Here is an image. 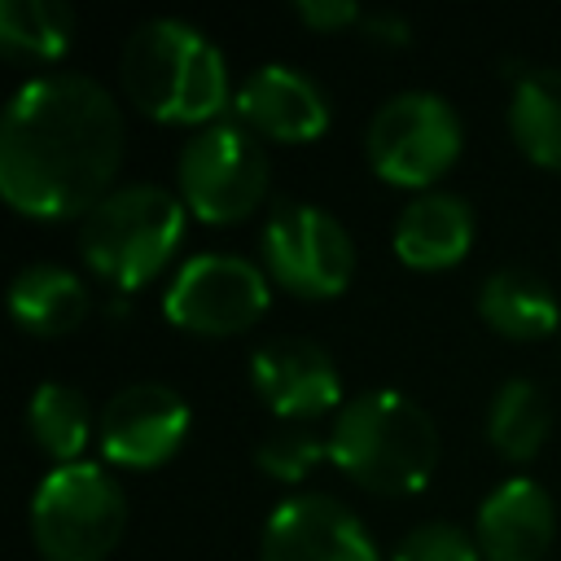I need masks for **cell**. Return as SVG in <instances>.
<instances>
[{"label":"cell","mask_w":561,"mask_h":561,"mask_svg":"<svg viewBox=\"0 0 561 561\" xmlns=\"http://www.w3.org/2000/svg\"><path fill=\"white\" fill-rule=\"evenodd\" d=\"M123 114L92 75L22 83L0 127V193L26 219L88 215L123 162Z\"/></svg>","instance_id":"obj_1"},{"label":"cell","mask_w":561,"mask_h":561,"mask_svg":"<svg viewBox=\"0 0 561 561\" xmlns=\"http://www.w3.org/2000/svg\"><path fill=\"white\" fill-rule=\"evenodd\" d=\"M123 88L158 123L206 127L237 96L219 44L180 18H149L123 44Z\"/></svg>","instance_id":"obj_2"},{"label":"cell","mask_w":561,"mask_h":561,"mask_svg":"<svg viewBox=\"0 0 561 561\" xmlns=\"http://www.w3.org/2000/svg\"><path fill=\"white\" fill-rule=\"evenodd\" d=\"M329 460L373 495H412L438 469V430L412 394L359 390L333 412Z\"/></svg>","instance_id":"obj_3"},{"label":"cell","mask_w":561,"mask_h":561,"mask_svg":"<svg viewBox=\"0 0 561 561\" xmlns=\"http://www.w3.org/2000/svg\"><path fill=\"white\" fill-rule=\"evenodd\" d=\"M184 210L180 193L162 184H123L83 215L79 254L114 289H140L171 263L184 237Z\"/></svg>","instance_id":"obj_4"},{"label":"cell","mask_w":561,"mask_h":561,"mask_svg":"<svg viewBox=\"0 0 561 561\" xmlns=\"http://www.w3.org/2000/svg\"><path fill=\"white\" fill-rule=\"evenodd\" d=\"M123 526L127 495L92 460L48 469L31 495V539L44 561H105Z\"/></svg>","instance_id":"obj_5"},{"label":"cell","mask_w":561,"mask_h":561,"mask_svg":"<svg viewBox=\"0 0 561 561\" xmlns=\"http://www.w3.org/2000/svg\"><path fill=\"white\" fill-rule=\"evenodd\" d=\"M272 162L263 140L232 118H215L180 145L175 188L202 224H241L267 197Z\"/></svg>","instance_id":"obj_6"},{"label":"cell","mask_w":561,"mask_h":561,"mask_svg":"<svg viewBox=\"0 0 561 561\" xmlns=\"http://www.w3.org/2000/svg\"><path fill=\"white\" fill-rule=\"evenodd\" d=\"M460 145H465L460 114L451 110L447 96L425 88H408L381 101L364 131L368 167L386 184L421 188V193L460 158Z\"/></svg>","instance_id":"obj_7"},{"label":"cell","mask_w":561,"mask_h":561,"mask_svg":"<svg viewBox=\"0 0 561 561\" xmlns=\"http://www.w3.org/2000/svg\"><path fill=\"white\" fill-rule=\"evenodd\" d=\"M267 276L298 298H337L355 272L346 224L316 202H276L263 224Z\"/></svg>","instance_id":"obj_8"},{"label":"cell","mask_w":561,"mask_h":561,"mask_svg":"<svg viewBox=\"0 0 561 561\" xmlns=\"http://www.w3.org/2000/svg\"><path fill=\"white\" fill-rule=\"evenodd\" d=\"M272 276L241 254H193L180 263L162 294V311L175 329L202 337H232L250 329L272 302Z\"/></svg>","instance_id":"obj_9"},{"label":"cell","mask_w":561,"mask_h":561,"mask_svg":"<svg viewBox=\"0 0 561 561\" xmlns=\"http://www.w3.org/2000/svg\"><path fill=\"white\" fill-rule=\"evenodd\" d=\"M188 434V403L162 381H131L114 390L96 416V451L123 469L167 465Z\"/></svg>","instance_id":"obj_10"},{"label":"cell","mask_w":561,"mask_h":561,"mask_svg":"<svg viewBox=\"0 0 561 561\" xmlns=\"http://www.w3.org/2000/svg\"><path fill=\"white\" fill-rule=\"evenodd\" d=\"M263 561H381L368 526L337 495H289L267 513Z\"/></svg>","instance_id":"obj_11"},{"label":"cell","mask_w":561,"mask_h":561,"mask_svg":"<svg viewBox=\"0 0 561 561\" xmlns=\"http://www.w3.org/2000/svg\"><path fill=\"white\" fill-rule=\"evenodd\" d=\"M254 394L280 421H316L342 408V373L311 337H272L250 359Z\"/></svg>","instance_id":"obj_12"},{"label":"cell","mask_w":561,"mask_h":561,"mask_svg":"<svg viewBox=\"0 0 561 561\" xmlns=\"http://www.w3.org/2000/svg\"><path fill=\"white\" fill-rule=\"evenodd\" d=\"M237 123H245L259 140H280V145H302L329 131V96L324 88L302 75L298 66L267 61L245 75V83L232 96Z\"/></svg>","instance_id":"obj_13"},{"label":"cell","mask_w":561,"mask_h":561,"mask_svg":"<svg viewBox=\"0 0 561 561\" xmlns=\"http://www.w3.org/2000/svg\"><path fill=\"white\" fill-rule=\"evenodd\" d=\"M557 535V504L535 478H504L473 522L482 561H539Z\"/></svg>","instance_id":"obj_14"},{"label":"cell","mask_w":561,"mask_h":561,"mask_svg":"<svg viewBox=\"0 0 561 561\" xmlns=\"http://www.w3.org/2000/svg\"><path fill=\"white\" fill-rule=\"evenodd\" d=\"M390 241H394L399 263H408L416 272L456 267L473 245V210L456 193L425 188L399 210Z\"/></svg>","instance_id":"obj_15"},{"label":"cell","mask_w":561,"mask_h":561,"mask_svg":"<svg viewBox=\"0 0 561 561\" xmlns=\"http://www.w3.org/2000/svg\"><path fill=\"white\" fill-rule=\"evenodd\" d=\"M478 316L513 342H543L561 324V298L530 267H500L478 289Z\"/></svg>","instance_id":"obj_16"},{"label":"cell","mask_w":561,"mask_h":561,"mask_svg":"<svg viewBox=\"0 0 561 561\" xmlns=\"http://www.w3.org/2000/svg\"><path fill=\"white\" fill-rule=\"evenodd\" d=\"M92 311L88 285L61 263H26L9 285V316L35 337H61Z\"/></svg>","instance_id":"obj_17"},{"label":"cell","mask_w":561,"mask_h":561,"mask_svg":"<svg viewBox=\"0 0 561 561\" xmlns=\"http://www.w3.org/2000/svg\"><path fill=\"white\" fill-rule=\"evenodd\" d=\"M508 131H513V145L535 167L561 171V70L557 66H530L513 79Z\"/></svg>","instance_id":"obj_18"},{"label":"cell","mask_w":561,"mask_h":561,"mask_svg":"<svg viewBox=\"0 0 561 561\" xmlns=\"http://www.w3.org/2000/svg\"><path fill=\"white\" fill-rule=\"evenodd\" d=\"M26 434L57 465H79L83 447L96 438V416L88 399L66 381H44L26 399Z\"/></svg>","instance_id":"obj_19"},{"label":"cell","mask_w":561,"mask_h":561,"mask_svg":"<svg viewBox=\"0 0 561 561\" xmlns=\"http://www.w3.org/2000/svg\"><path fill=\"white\" fill-rule=\"evenodd\" d=\"M552 430V403L530 377H508L486 408V438L504 460H535Z\"/></svg>","instance_id":"obj_20"},{"label":"cell","mask_w":561,"mask_h":561,"mask_svg":"<svg viewBox=\"0 0 561 561\" xmlns=\"http://www.w3.org/2000/svg\"><path fill=\"white\" fill-rule=\"evenodd\" d=\"M75 39V13L61 0H4L0 44L22 61H57Z\"/></svg>","instance_id":"obj_21"},{"label":"cell","mask_w":561,"mask_h":561,"mask_svg":"<svg viewBox=\"0 0 561 561\" xmlns=\"http://www.w3.org/2000/svg\"><path fill=\"white\" fill-rule=\"evenodd\" d=\"M329 456V434L311 421H280L254 451V465L276 482H302Z\"/></svg>","instance_id":"obj_22"},{"label":"cell","mask_w":561,"mask_h":561,"mask_svg":"<svg viewBox=\"0 0 561 561\" xmlns=\"http://www.w3.org/2000/svg\"><path fill=\"white\" fill-rule=\"evenodd\" d=\"M390 561H482V552L473 530L456 522H421L394 543Z\"/></svg>","instance_id":"obj_23"},{"label":"cell","mask_w":561,"mask_h":561,"mask_svg":"<svg viewBox=\"0 0 561 561\" xmlns=\"http://www.w3.org/2000/svg\"><path fill=\"white\" fill-rule=\"evenodd\" d=\"M294 13L311 31H342V26H359L364 22V9L355 0H298Z\"/></svg>","instance_id":"obj_24"},{"label":"cell","mask_w":561,"mask_h":561,"mask_svg":"<svg viewBox=\"0 0 561 561\" xmlns=\"http://www.w3.org/2000/svg\"><path fill=\"white\" fill-rule=\"evenodd\" d=\"M364 31H368V39H377V44H408L412 39V26H408V18H399V13H364V22H359Z\"/></svg>","instance_id":"obj_25"}]
</instances>
